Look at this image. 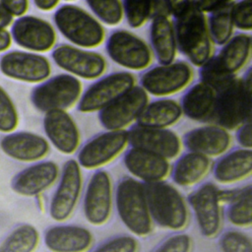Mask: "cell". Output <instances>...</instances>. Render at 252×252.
I'll list each match as a JSON object with an SVG mask.
<instances>
[{"instance_id":"cell-1","label":"cell","mask_w":252,"mask_h":252,"mask_svg":"<svg viewBox=\"0 0 252 252\" xmlns=\"http://www.w3.org/2000/svg\"><path fill=\"white\" fill-rule=\"evenodd\" d=\"M143 184L154 224L175 232L185 229L190 219L189 206L180 191L165 180Z\"/></svg>"},{"instance_id":"cell-2","label":"cell","mask_w":252,"mask_h":252,"mask_svg":"<svg viewBox=\"0 0 252 252\" xmlns=\"http://www.w3.org/2000/svg\"><path fill=\"white\" fill-rule=\"evenodd\" d=\"M176 48L197 67H200L213 52L207 18L195 0L178 17L174 18Z\"/></svg>"},{"instance_id":"cell-3","label":"cell","mask_w":252,"mask_h":252,"mask_svg":"<svg viewBox=\"0 0 252 252\" xmlns=\"http://www.w3.org/2000/svg\"><path fill=\"white\" fill-rule=\"evenodd\" d=\"M216 93L213 123L231 131L251 120V68L246 71L242 78H234L227 86Z\"/></svg>"},{"instance_id":"cell-4","label":"cell","mask_w":252,"mask_h":252,"mask_svg":"<svg viewBox=\"0 0 252 252\" xmlns=\"http://www.w3.org/2000/svg\"><path fill=\"white\" fill-rule=\"evenodd\" d=\"M114 205L120 220L133 235L146 237L152 233L155 224L141 181L132 176L121 178L114 190Z\"/></svg>"},{"instance_id":"cell-5","label":"cell","mask_w":252,"mask_h":252,"mask_svg":"<svg viewBox=\"0 0 252 252\" xmlns=\"http://www.w3.org/2000/svg\"><path fill=\"white\" fill-rule=\"evenodd\" d=\"M53 21L61 34L78 47H96L104 39L105 32L100 22L77 5H61Z\"/></svg>"},{"instance_id":"cell-6","label":"cell","mask_w":252,"mask_h":252,"mask_svg":"<svg viewBox=\"0 0 252 252\" xmlns=\"http://www.w3.org/2000/svg\"><path fill=\"white\" fill-rule=\"evenodd\" d=\"M82 94L80 80L71 74H59L34 87L31 93L32 105L41 112L67 110L78 103Z\"/></svg>"},{"instance_id":"cell-7","label":"cell","mask_w":252,"mask_h":252,"mask_svg":"<svg viewBox=\"0 0 252 252\" xmlns=\"http://www.w3.org/2000/svg\"><path fill=\"white\" fill-rule=\"evenodd\" d=\"M194 72L185 61L158 64L146 69L140 76V87L149 94L168 96L185 89L193 80Z\"/></svg>"},{"instance_id":"cell-8","label":"cell","mask_w":252,"mask_h":252,"mask_svg":"<svg viewBox=\"0 0 252 252\" xmlns=\"http://www.w3.org/2000/svg\"><path fill=\"white\" fill-rule=\"evenodd\" d=\"M128 145L127 130H106L94 135L79 148L76 160L82 168L102 169L118 158Z\"/></svg>"},{"instance_id":"cell-9","label":"cell","mask_w":252,"mask_h":252,"mask_svg":"<svg viewBox=\"0 0 252 252\" xmlns=\"http://www.w3.org/2000/svg\"><path fill=\"white\" fill-rule=\"evenodd\" d=\"M55 192L49 205V215L52 220L63 222L74 214L83 190L82 167L74 158L65 161Z\"/></svg>"},{"instance_id":"cell-10","label":"cell","mask_w":252,"mask_h":252,"mask_svg":"<svg viewBox=\"0 0 252 252\" xmlns=\"http://www.w3.org/2000/svg\"><path fill=\"white\" fill-rule=\"evenodd\" d=\"M105 50L112 61L129 70H145L153 60L147 42L126 30L113 31L106 39Z\"/></svg>"},{"instance_id":"cell-11","label":"cell","mask_w":252,"mask_h":252,"mask_svg":"<svg viewBox=\"0 0 252 252\" xmlns=\"http://www.w3.org/2000/svg\"><path fill=\"white\" fill-rule=\"evenodd\" d=\"M114 190L111 176L106 170L97 169L90 177L83 199V212L89 223L105 224L112 213Z\"/></svg>"},{"instance_id":"cell-12","label":"cell","mask_w":252,"mask_h":252,"mask_svg":"<svg viewBox=\"0 0 252 252\" xmlns=\"http://www.w3.org/2000/svg\"><path fill=\"white\" fill-rule=\"evenodd\" d=\"M136 77L126 71L107 74L93 83L78 101L77 108L82 113L99 111L119 95L135 86Z\"/></svg>"},{"instance_id":"cell-13","label":"cell","mask_w":252,"mask_h":252,"mask_svg":"<svg viewBox=\"0 0 252 252\" xmlns=\"http://www.w3.org/2000/svg\"><path fill=\"white\" fill-rule=\"evenodd\" d=\"M149 102V94L134 86L98 111V120L105 130H126L135 123Z\"/></svg>"},{"instance_id":"cell-14","label":"cell","mask_w":252,"mask_h":252,"mask_svg":"<svg viewBox=\"0 0 252 252\" xmlns=\"http://www.w3.org/2000/svg\"><path fill=\"white\" fill-rule=\"evenodd\" d=\"M187 203L195 215L201 234L210 239L217 237L222 225L219 187L215 183L206 182L189 195Z\"/></svg>"},{"instance_id":"cell-15","label":"cell","mask_w":252,"mask_h":252,"mask_svg":"<svg viewBox=\"0 0 252 252\" xmlns=\"http://www.w3.org/2000/svg\"><path fill=\"white\" fill-rule=\"evenodd\" d=\"M51 56L58 67L86 80L96 79L106 70V61L101 54L71 44L61 43L55 46Z\"/></svg>"},{"instance_id":"cell-16","label":"cell","mask_w":252,"mask_h":252,"mask_svg":"<svg viewBox=\"0 0 252 252\" xmlns=\"http://www.w3.org/2000/svg\"><path fill=\"white\" fill-rule=\"evenodd\" d=\"M127 133L128 144L132 148L154 153L169 161L181 155L182 141L168 128H151L135 124L127 130Z\"/></svg>"},{"instance_id":"cell-17","label":"cell","mask_w":252,"mask_h":252,"mask_svg":"<svg viewBox=\"0 0 252 252\" xmlns=\"http://www.w3.org/2000/svg\"><path fill=\"white\" fill-rule=\"evenodd\" d=\"M1 72L14 80L27 83H39L51 73L48 59L40 54L14 50L0 58Z\"/></svg>"},{"instance_id":"cell-18","label":"cell","mask_w":252,"mask_h":252,"mask_svg":"<svg viewBox=\"0 0 252 252\" xmlns=\"http://www.w3.org/2000/svg\"><path fill=\"white\" fill-rule=\"evenodd\" d=\"M11 37L19 46L34 52L48 51L56 42L52 25L32 15L21 16L13 23Z\"/></svg>"},{"instance_id":"cell-19","label":"cell","mask_w":252,"mask_h":252,"mask_svg":"<svg viewBox=\"0 0 252 252\" xmlns=\"http://www.w3.org/2000/svg\"><path fill=\"white\" fill-rule=\"evenodd\" d=\"M43 129L53 147L64 155H73L81 144L79 128L73 117L66 110L45 112Z\"/></svg>"},{"instance_id":"cell-20","label":"cell","mask_w":252,"mask_h":252,"mask_svg":"<svg viewBox=\"0 0 252 252\" xmlns=\"http://www.w3.org/2000/svg\"><path fill=\"white\" fill-rule=\"evenodd\" d=\"M182 146L210 158H220L231 145V136L227 130L213 123L194 128L183 136Z\"/></svg>"},{"instance_id":"cell-21","label":"cell","mask_w":252,"mask_h":252,"mask_svg":"<svg viewBox=\"0 0 252 252\" xmlns=\"http://www.w3.org/2000/svg\"><path fill=\"white\" fill-rule=\"evenodd\" d=\"M123 163L130 174L142 183L164 181L170 175V161L154 153L130 148L124 155Z\"/></svg>"},{"instance_id":"cell-22","label":"cell","mask_w":252,"mask_h":252,"mask_svg":"<svg viewBox=\"0 0 252 252\" xmlns=\"http://www.w3.org/2000/svg\"><path fill=\"white\" fill-rule=\"evenodd\" d=\"M60 175L58 164L44 160L30 165L20 171L12 180V189L27 197L37 196L55 184Z\"/></svg>"},{"instance_id":"cell-23","label":"cell","mask_w":252,"mask_h":252,"mask_svg":"<svg viewBox=\"0 0 252 252\" xmlns=\"http://www.w3.org/2000/svg\"><path fill=\"white\" fill-rule=\"evenodd\" d=\"M44 244L51 252H88L94 244L90 229L78 224H57L44 232Z\"/></svg>"},{"instance_id":"cell-24","label":"cell","mask_w":252,"mask_h":252,"mask_svg":"<svg viewBox=\"0 0 252 252\" xmlns=\"http://www.w3.org/2000/svg\"><path fill=\"white\" fill-rule=\"evenodd\" d=\"M1 150L10 158L21 161H36L45 158L50 150L45 138L32 132H14L4 136Z\"/></svg>"},{"instance_id":"cell-25","label":"cell","mask_w":252,"mask_h":252,"mask_svg":"<svg viewBox=\"0 0 252 252\" xmlns=\"http://www.w3.org/2000/svg\"><path fill=\"white\" fill-rule=\"evenodd\" d=\"M214 179L220 184H233L247 179L252 173V151L237 148L220 156L212 166Z\"/></svg>"},{"instance_id":"cell-26","label":"cell","mask_w":252,"mask_h":252,"mask_svg":"<svg viewBox=\"0 0 252 252\" xmlns=\"http://www.w3.org/2000/svg\"><path fill=\"white\" fill-rule=\"evenodd\" d=\"M217 93L199 81L184 93L181 98L183 115L197 122H213Z\"/></svg>"},{"instance_id":"cell-27","label":"cell","mask_w":252,"mask_h":252,"mask_svg":"<svg viewBox=\"0 0 252 252\" xmlns=\"http://www.w3.org/2000/svg\"><path fill=\"white\" fill-rule=\"evenodd\" d=\"M212 158L187 151L180 155L171 165L170 175L175 185L191 187L204 180L212 170Z\"/></svg>"},{"instance_id":"cell-28","label":"cell","mask_w":252,"mask_h":252,"mask_svg":"<svg viewBox=\"0 0 252 252\" xmlns=\"http://www.w3.org/2000/svg\"><path fill=\"white\" fill-rule=\"evenodd\" d=\"M150 41L152 52L159 64H168L174 61L177 48L173 24L169 17L157 16L152 19Z\"/></svg>"},{"instance_id":"cell-29","label":"cell","mask_w":252,"mask_h":252,"mask_svg":"<svg viewBox=\"0 0 252 252\" xmlns=\"http://www.w3.org/2000/svg\"><path fill=\"white\" fill-rule=\"evenodd\" d=\"M180 103L172 98H159L148 102L136 124L151 128H169L182 117Z\"/></svg>"},{"instance_id":"cell-30","label":"cell","mask_w":252,"mask_h":252,"mask_svg":"<svg viewBox=\"0 0 252 252\" xmlns=\"http://www.w3.org/2000/svg\"><path fill=\"white\" fill-rule=\"evenodd\" d=\"M252 38L249 33L237 32L223 44L216 55L219 65L227 73L236 75L248 62Z\"/></svg>"},{"instance_id":"cell-31","label":"cell","mask_w":252,"mask_h":252,"mask_svg":"<svg viewBox=\"0 0 252 252\" xmlns=\"http://www.w3.org/2000/svg\"><path fill=\"white\" fill-rule=\"evenodd\" d=\"M39 242V233L32 224L16 227L0 243V252H33Z\"/></svg>"},{"instance_id":"cell-32","label":"cell","mask_w":252,"mask_h":252,"mask_svg":"<svg viewBox=\"0 0 252 252\" xmlns=\"http://www.w3.org/2000/svg\"><path fill=\"white\" fill-rule=\"evenodd\" d=\"M230 5L211 12L207 20L211 40L217 45H223L233 34L234 27L230 16Z\"/></svg>"},{"instance_id":"cell-33","label":"cell","mask_w":252,"mask_h":252,"mask_svg":"<svg viewBox=\"0 0 252 252\" xmlns=\"http://www.w3.org/2000/svg\"><path fill=\"white\" fill-rule=\"evenodd\" d=\"M226 218L228 221L239 228H249L252 225V186L249 184L245 192L234 202L227 205Z\"/></svg>"},{"instance_id":"cell-34","label":"cell","mask_w":252,"mask_h":252,"mask_svg":"<svg viewBox=\"0 0 252 252\" xmlns=\"http://www.w3.org/2000/svg\"><path fill=\"white\" fill-rule=\"evenodd\" d=\"M200 81L211 87L216 92L227 86L236 75L225 72L218 63L216 55H211L201 66L199 70Z\"/></svg>"},{"instance_id":"cell-35","label":"cell","mask_w":252,"mask_h":252,"mask_svg":"<svg viewBox=\"0 0 252 252\" xmlns=\"http://www.w3.org/2000/svg\"><path fill=\"white\" fill-rule=\"evenodd\" d=\"M96 19L107 26L118 25L123 18L120 0H86Z\"/></svg>"},{"instance_id":"cell-36","label":"cell","mask_w":252,"mask_h":252,"mask_svg":"<svg viewBox=\"0 0 252 252\" xmlns=\"http://www.w3.org/2000/svg\"><path fill=\"white\" fill-rule=\"evenodd\" d=\"M153 0H122L123 15L133 29L144 26L152 18Z\"/></svg>"},{"instance_id":"cell-37","label":"cell","mask_w":252,"mask_h":252,"mask_svg":"<svg viewBox=\"0 0 252 252\" xmlns=\"http://www.w3.org/2000/svg\"><path fill=\"white\" fill-rule=\"evenodd\" d=\"M219 245L221 252H252L251 237L237 229H229L221 233Z\"/></svg>"},{"instance_id":"cell-38","label":"cell","mask_w":252,"mask_h":252,"mask_svg":"<svg viewBox=\"0 0 252 252\" xmlns=\"http://www.w3.org/2000/svg\"><path fill=\"white\" fill-rule=\"evenodd\" d=\"M140 243L133 235L120 234L106 239L92 252H139Z\"/></svg>"},{"instance_id":"cell-39","label":"cell","mask_w":252,"mask_h":252,"mask_svg":"<svg viewBox=\"0 0 252 252\" xmlns=\"http://www.w3.org/2000/svg\"><path fill=\"white\" fill-rule=\"evenodd\" d=\"M18 123L19 116L16 106L6 91L0 86V131L12 132Z\"/></svg>"},{"instance_id":"cell-40","label":"cell","mask_w":252,"mask_h":252,"mask_svg":"<svg viewBox=\"0 0 252 252\" xmlns=\"http://www.w3.org/2000/svg\"><path fill=\"white\" fill-rule=\"evenodd\" d=\"M233 27L243 32L252 29V0H238L230 5Z\"/></svg>"},{"instance_id":"cell-41","label":"cell","mask_w":252,"mask_h":252,"mask_svg":"<svg viewBox=\"0 0 252 252\" xmlns=\"http://www.w3.org/2000/svg\"><path fill=\"white\" fill-rule=\"evenodd\" d=\"M193 239L183 232H176L162 240L153 252H192Z\"/></svg>"},{"instance_id":"cell-42","label":"cell","mask_w":252,"mask_h":252,"mask_svg":"<svg viewBox=\"0 0 252 252\" xmlns=\"http://www.w3.org/2000/svg\"><path fill=\"white\" fill-rule=\"evenodd\" d=\"M236 140L243 149H252V123L251 120L244 122L236 129Z\"/></svg>"},{"instance_id":"cell-43","label":"cell","mask_w":252,"mask_h":252,"mask_svg":"<svg viewBox=\"0 0 252 252\" xmlns=\"http://www.w3.org/2000/svg\"><path fill=\"white\" fill-rule=\"evenodd\" d=\"M0 3L13 16H23L29 8V0H0Z\"/></svg>"},{"instance_id":"cell-44","label":"cell","mask_w":252,"mask_h":252,"mask_svg":"<svg viewBox=\"0 0 252 252\" xmlns=\"http://www.w3.org/2000/svg\"><path fill=\"white\" fill-rule=\"evenodd\" d=\"M195 2L202 12L211 13L230 5L234 0H195Z\"/></svg>"},{"instance_id":"cell-45","label":"cell","mask_w":252,"mask_h":252,"mask_svg":"<svg viewBox=\"0 0 252 252\" xmlns=\"http://www.w3.org/2000/svg\"><path fill=\"white\" fill-rule=\"evenodd\" d=\"M166 6L168 8L170 16L173 18L178 17L181 15L191 4L194 0H164Z\"/></svg>"},{"instance_id":"cell-46","label":"cell","mask_w":252,"mask_h":252,"mask_svg":"<svg viewBox=\"0 0 252 252\" xmlns=\"http://www.w3.org/2000/svg\"><path fill=\"white\" fill-rule=\"evenodd\" d=\"M157 16H165L169 17V11L166 6V3L164 0H153L152 1V18Z\"/></svg>"},{"instance_id":"cell-47","label":"cell","mask_w":252,"mask_h":252,"mask_svg":"<svg viewBox=\"0 0 252 252\" xmlns=\"http://www.w3.org/2000/svg\"><path fill=\"white\" fill-rule=\"evenodd\" d=\"M14 16L0 3V29H5L13 22Z\"/></svg>"},{"instance_id":"cell-48","label":"cell","mask_w":252,"mask_h":252,"mask_svg":"<svg viewBox=\"0 0 252 252\" xmlns=\"http://www.w3.org/2000/svg\"><path fill=\"white\" fill-rule=\"evenodd\" d=\"M11 33L5 29H0V52L8 49L11 45Z\"/></svg>"},{"instance_id":"cell-49","label":"cell","mask_w":252,"mask_h":252,"mask_svg":"<svg viewBox=\"0 0 252 252\" xmlns=\"http://www.w3.org/2000/svg\"><path fill=\"white\" fill-rule=\"evenodd\" d=\"M60 0H33L36 8L42 11H50L57 6Z\"/></svg>"},{"instance_id":"cell-50","label":"cell","mask_w":252,"mask_h":252,"mask_svg":"<svg viewBox=\"0 0 252 252\" xmlns=\"http://www.w3.org/2000/svg\"><path fill=\"white\" fill-rule=\"evenodd\" d=\"M64 1H76V0H64Z\"/></svg>"}]
</instances>
